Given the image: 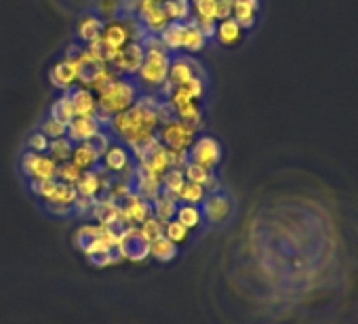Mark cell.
<instances>
[{
  "label": "cell",
  "instance_id": "obj_1",
  "mask_svg": "<svg viewBox=\"0 0 358 324\" xmlns=\"http://www.w3.org/2000/svg\"><path fill=\"white\" fill-rule=\"evenodd\" d=\"M139 43L145 49V57L139 72L135 74V82L139 89H148L145 93H156L169 78L171 53L162 47L158 36L145 34Z\"/></svg>",
  "mask_w": 358,
  "mask_h": 324
},
{
  "label": "cell",
  "instance_id": "obj_2",
  "mask_svg": "<svg viewBox=\"0 0 358 324\" xmlns=\"http://www.w3.org/2000/svg\"><path fill=\"white\" fill-rule=\"evenodd\" d=\"M139 95H141V89L137 87L135 78L118 76L103 93L95 95L97 97V118L106 124L114 114L133 108Z\"/></svg>",
  "mask_w": 358,
  "mask_h": 324
},
{
  "label": "cell",
  "instance_id": "obj_3",
  "mask_svg": "<svg viewBox=\"0 0 358 324\" xmlns=\"http://www.w3.org/2000/svg\"><path fill=\"white\" fill-rule=\"evenodd\" d=\"M201 211H203V221L211 228H217V226H226L230 219H232V213H234V202H232V196L217 188V190H211L207 192L203 205H201Z\"/></svg>",
  "mask_w": 358,
  "mask_h": 324
},
{
  "label": "cell",
  "instance_id": "obj_4",
  "mask_svg": "<svg viewBox=\"0 0 358 324\" xmlns=\"http://www.w3.org/2000/svg\"><path fill=\"white\" fill-rule=\"evenodd\" d=\"M118 240H120V234L112 228H106V226H83L74 236L76 246L85 255H91V253L101 251V249L118 246Z\"/></svg>",
  "mask_w": 358,
  "mask_h": 324
},
{
  "label": "cell",
  "instance_id": "obj_5",
  "mask_svg": "<svg viewBox=\"0 0 358 324\" xmlns=\"http://www.w3.org/2000/svg\"><path fill=\"white\" fill-rule=\"evenodd\" d=\"M156 137L171 152H186V149H190V145L199 137V131H194L192 126H188L179 118H175L171 122L160 124L156 131Z\"/></svg>",
  "mask_w": 358,
  "mask_h": 324
},
{
  "label": "cell",
  "instance_id": "obj_6",
  "mask_svg": "<svg viewBox=\"0 0 358 324\" xmlns=\"http://www.w3.org/2000/svg\"><path fill=\"white\" fill-rule=\"evenodd\" d=\"M222 156L224 147L213 135H199L188 149V162H196L209 171H215L222 165Z\"/></svg>",
  "mask_w": 358,
  "mask_h": 324
},
{
  "label": "cell",
  "instance_id": "obj_7",
  "mask_svg": "<svg viewBox=\"0 0 358 324\" xmlns=\"http://www.w3.org/2000/svg\"><path fill=\"white\" fill-rule=\"evenodd\" d=\"M129 43H133V32L127 22L122 20H112L103 26L101 32V45H103V59L110 66L114 57L118 55L120 49H124Z\"/></svg>",
  "mask_w": 358,
  "mask_h": 324
},
{
  "label": "cell",
  "instance_id": "obj_8",
  "mask_svg": "<svg viewBox=\"0 0 358 324\" xmlns=\"http://www.w3.org/2000/svg\"><path fill=\"white\" fill-rule=\"evenodd\" d=\"M20 167H22V175L32 182V179H57V162L53 158H49L47 154H36L26 149L22 154L20 160Z\"/></svg>",
  "mask_w": 358,
  "mask_h": 324
},
{
  "label": "cell",
  "instance_id": "obj_9",
  "mask_svg": "<svg viewBox=\"0 0 358 324\" xmlns=\"http://www.w3.org/2000/svg\"><path fill=\"white\" fill-rule=\"evenodd\" d=\"M205 78V70L203 66L186 53H177L171 55V66H169V78L166 82L175 89V87H182L186 82H190L192 78Z\"/></svg>",
  "mask_w": 358,
  "mask_h": 324
},
{
  "label": "cell",
  "instance_id": "obj_10",
  "mask_svg": "<svg viewBox=\"0 0 358 324\" xmlns=\"http://www.w3.org/2000/svg\"><path fill=\"white\" fill-rule=\"evenodd\" d=\"M145 57V49L139 40L129 43L124 49L118 51V55L114 57V61L110 64V68L118 74V76H127V78H135V74L139 72L141 64Z\"/></svg>",
  "mask_w": 358,
  "mask_h": 324
},
{
  "label": "cell",
  "instance_id": "obj_11",
  "mask_svg": "<svg viewBox=\"0 0 358 324\" xmlns=\"http://www.w3.org/2000/svg\"><path fill=\"white\" fill-rule=\"evenodd\" d=\"M118 251L122 259H129L133 263H141L150 257V242L143 238V234L137 228H129L120 234Z\"/></svg>",
  "mask_w": 358,
  "mask_h": 324
},
{
  "label": "cell",
  "instance_id": "obj_12",
  "mask_svg": "<svg viewBox=\"0 0 358 324\" xmlns=\"http://www.w3.org/2000/svg\"><path fill=\"white\" fill-rule=\"evenodd\" d=\"M49 80L62 93L70 91L78 84V61H76V55L72 51H68V55L51 68Z\"/></svg>",
  "mask_w": 358,
  "mask_h": 324
},
{
  "label": "cell",
  "instance_id": "obj_13",
  "mask_svg": "<svg viewBox=\"0 0 358 324\" xmlns=\"http://www.w3.org/2000/svg\"><path fill=\"white\" fill-rule=\"evenodd\" d=\"M133 165H135V162H133L131 149L124 143L116 141V139L108 145V149L101 156V167H103V171H108L112 175H122Z\"/></svg>",
  "mask_w": 358,
  "mask_h": 324
},
{
  "label": "cell",
  "instance_id": "obj_14",
  "mask_svg": "<svg viewBox=\"0 0 358 324\" xmlns=\"http://www.w3.org/2000/svg\"><path fill=\"white\" fill-rule=\"evenodd\" d=\"M72 53L76 55V61H78V84L89 89L99 78V74L108 68V64L103 59L93 57L83 45L72 49Z\"/></svg>",
  "mask_w": 358,
  "mask_h": 324
},
{
  "label": "cell",
  "instance_id": "obj_15",
  "mask_svg": "<svg viewBox=\"0 0 358 324\" xmlns=\"http://www.w3.org/2000/svg\"><path fill=\"white\" fill-rule=\"evenodd\" d=\"M101 128H106V124L97 116H74L72 122L68 124L66 137L72 143H83V141H89Z\"/></svg>",
  "mask_w": 358,
  "mask_h": 324
},
{
  "label": "cell",
  "instance_id": "obj_16",
  "mask_svg": "<svg viewBox=\"0 0 358 324\" xmlns=\"http://www.w3.org/2000/svg\"><path fill=\"white\" fill-rule=\"evenodd\" d=\"M120 213L131 221V223H143L145 219L152 217V202H148L145 198L137 196V194H127L124 198L118 200Z\"/></svg>",
  "mask_w": 358,
  "mask_h": 324
},
{
  "label": "cell",
  "instance_id": "obj_17",
  "mask_svg": "<svg viewBox=\"0 0 358 324\" xmlns=\"http://www.w3.org/2000/svg\"><path fill=\"white\" fill-rule=\"evenodd\" d=\"M259 11H262V0H234L232 20L247 32V30L255 28Z\"/></svg>",
  "mask_w": 358,
  "mask_h": 324
},
{
  "label": "cell",
  "instance_id": "obj_18",
  "mask_svg": "<svg viewBox=\"0 0 358 324\" xmlns=\"http://www.w3.org/2000/svg\"><path fill=\"white\" fill-rule=\"evenodd\" d=\"M68 93L76 116H97V97L91 89L76 84Z\"/></svg>",
  "mask_w": 358,
  "mask_h": 324
},
{
  "label": "cell",
  "instance_id": "obj_19",
  "mask_svg": "<svg viewBox=\"0 0 358 324\" xmlns=\"http://www.w3.org/2000/svg\"><path fill=\"white\" fill-rule=\"evenodd\" d=\"M70 162H72V165H76L80 171H91V169H95V167L101 165V154L89 141L74 143Z\"/></svg>",
  "mask_w": 358,
  "mask_h": 324
},
{
  "label": "cell",
  "instance_id": "obj_20",
  "mask_svg": "<svg viewBox=\"0 0 358 324\" xmlns=\"http://www.w3.org/2000/svg\"><path fill=\"white\" fill-rule=\"evenodd\" d=\"M103 26H106L103 20L97 13H87L78 22V26H76V38H78V43L85 47V45H91V43L99 40L101 38V32H103Z\"/></svg>",
  "mask_w": 358,
  "mask_h": 324
},
{
  "label": "cell",
  "instance_id": "obj_21",
  "mask_svg": "<svg viewBox=\"0 0 358 324\" xmlns=\"http://www.w3.org/2000/svg\"><path fill=\"white\" fill-rule=\"evenodd\" d=\"M243 38H245V30H243L232 17L220 20V22H217L213 40H217L222 47H236V45L243 43Z\"/></svg>",
  "mask_w": 358,
  "mask_h": 324
},
{
  "label": "cell",
  "instance_id": "obj_22",
  "mask_svg": "<svg viewBox=\"0 0 358 324\" xmlns=\"http://www.w3.org/2000/svg\"><path fill=\"white\" fill-rule=\"evenodd\" d=\"M209 38L196 28V24L192 20H188L184 24V40H182V53L186 55H196L201 51H205Z\"/></svg>",
  "mask_w": 358,
  "mask_h": 324
},
{
  "label": "cell",
  "instance_id": "obj_23",
  "mask_svg": "<svg viewBox=\"0 0 358 324\" xmlns=\"http://www.w3.org/2000/svg\"><path fill=\"white\" fill-rule=\"evenodd\" d=\"M141 167H145L150 173H154L156 177H162L169 169H171V149H166L162 143H158L150 156L141 162Z\"/></svg>",
  "mask_w": 358,
  "mask_h": 324
},
{
  "label": "cell",
  "instance_id": "obj_24",
  "mask_svg": "<svg viewBox=\"0 0 358 324\" xmlns=\"http://www.w3.org/2000/svg\"><path fill=\"white\" fill-rule=\"evenodd\" d=\"M184 24L186 22H171L160 34V43L162 47L171 53V55H177V53H182V40H184Z\"/></svg>",
  "mask_w": 358,
  "mask_h": 324
},
{
  "label": "cell",
  "instance_id": "obj_25",
  "mask_svg": "<svg viewBox=\"0 0 358 324\" xmlns=\"http://www.w3.org/2000/svg\"><path fill=\"white\" fill-rule=\"evenodd\" d=\"M175 219L182 223V226H186L190 232L192 230H199L205 221H203V211H201V207H196V205H186V202H179L177 205V211H175Z\"/></svg>",
  "mask_w": 358,
  "mask_h": 324
},
{
  "label": "cell",
  "instance_id": "obj_26",
  "mask_svg": "<svg viewBox=\"0 0 358 324\" xmlns=\"http://www.w3.org/2000/svg\"><path fill=\"white\" fill-rule=\"evenodd\" d=\"M150 255L158 263H169V261H173L179 255V246L175 242H171L166 236H160V238L150 242Z\"/></svg>",
  "mask_w": 358,
  "mask_h": 324
},
{
  "label": "cell",
  "instance_id": "obj_27",
  "mask_svg": "<svg viewBox=\"0 0 358 324\" xmlns=\"http://www.w3.org/2000/svg\"><path fill=\"white\" fill-rule=\"evenodd\" d=\"M49 116L55 118V120H59V122L66 124V126L72 122V118H74L76 114H74V108H72V101H70V93H68V91H64V93L51 103Z\"/></svg>",
  "mask_w": 358,
  "mask_h": 324
},
{
  "label": "cell",
  "instance_id": "obj_28",
  "mask_svg": "<svg viewBox=\"0 0 358 324\" xmlns=\"http://www.w3.org/2000/svg\"><path fill=\"white\" fill-rule=\"evenodd\" d=\"M162 9L169 22H188L192 17L190 0H162Z\"/></svg>",
  "mask_w": 358,
  "mask_h": 324
},
{
  "label": "cell",
  "instance_id": "obj_29",
  "mask_svg": "<svg viewBox=\"0 0 358 324\" xmlns=\"http://www.w3.org/2000/svg\"><path fill=\"white\" fill-rule=\"evenodd\" d=\"M177 205H179V200H177V198L166 196V194H160V196L152 202V215H154L158 221L166 223V221L175 219Z\"/></svg>",
  "mask_w": 358,
  "mask_h": 324
},
{
  "label": "cell",
  "instance_id": "obj_30",
  "mask_svg": "<svg viewBox=\"0 0 358 324\" xmlns=\"http://www.w3.org/2000/svg\"><path fill=\"white\" fill-rule=\"evenodd\" d=\"M186 184V175L184 169H169L162 177H160V186H162V194L177 198L179 190L184 188Z\"/></svg>",
  "mask_w": 358,
  "mask_h": 324
},
{
  "label": "cell",
  "instance_id": "obj_31",
  "mask_svg": "<svg viewBox=\"0 0 358 324\" xmlns=\"http://www.w3.org/2000/svg\"><path fill=\"white\" fill-rule=\"evenodd\" d=\"M205 196H207V188H205V186L186 179L184 188L179 190V194H177V200H179V202H186V205H196V207H201L203 200H205Z\"/></svg>",
  "mask_w": 358,
  "mask_h": 324
},
{
  "label": "cell",
  "instance_id": "obj_32",
  "mask_svg": "<svg viewBox=\"0 0 358 324\" xmlns=\"http://www.w3.org/2000/svg\"><path fill=\"white\" fill-rule=\"evenodd\" d=\"M72 149H74V143L68 137H59V139H51L49 149H47V156L53 158L57 165H62V162H68L70 160Z\"/></svg>",
  "mask_w": 358,
  "mask_h": 324
},
{
  "label": "cell",
  "instance_id": "obj_33",
  "mask_svg": "<svg viewBox=\"0 0 358 324\" xmlns=\"http://www.w3.org/2000/svg\"><path fill=\"white\" fill-rule=\"evenodd\" d=\"M89 261L95 265V267H106V265H114L122 259L118 246H110V249H101V251H95L91 255H87Z\"/></svg>",
  "mask_w": 358,
  "mask_h": 324
},
{
  "label": "cell",
  "instance_id": "obj_34",
  "mask_svg": "<svg viewBox=\"0 0 358 324\" xmlns=\"http://www.w3.org/2000/svg\"><path fill=\"white\" fill-rule=\"evenodd\" d=\"M164 236H166L171 242H175V244L179 246V244L188 242V238H190V230H188L186 226L179 223L177 219H171V221H166V223H164Z\"/></svg>",
  "mask_w": 358,
  "mask_h": 324
},
{
  "label": "cell",
  "instance_id": "obj_35",
  "mask_svg": "<svg viewBox=\"0 0 358 324\" xmlns=\"http://www.w3.org/2000/svg\"><path fill=\"white\" fill-rule=\"evenodd\" d=\"M49 143H51V139H49L41 128H36V131H32V133L28 135V139H26V149L36 152V154H47Z\"/></svg>",
  "mask_w": 358,
  "mask_h": 324
},
{
  "label": "cell",
  "instance_id": "obj_36",
  "mask_svg": "<svg viewBox=\"0 0 358 324\" xmlns=\"http://www.w3.org/2000/svg\"><path fill=\"white\" fill-rule=\"evenodd\" d=\"M80 175H83V171L76 165H72L70 160L68 162H62V165H57V179L64 182V184L76 186L78 179H80Z\"/></svg>",
  "mask_w": 358,
  "mask_h": 324
},
{
  "label": "cell",
  "instance_id": "obj_37",
  "mask_svg": "<svg viewBox=\"0 0 358 324\" xmlns=\"http://www.w3.org/2000/svg\"><path fill=\"white\" fill-rule=\"evenodd\" d=\"M139 232L143 234V238H145L148 242H152V240H156V238L164 236V223H162V221H158V219L152 215L150 219H145V221L141 223Z\"/></svg>",
  "mask_w": 358,
  "mask_h": 324
},
{
  "label": "cell",
  "instance_id": "obj_38",
  "mask_svg": "<svg viewBox=\"0 0 358 324\" xmlns=\"http://www.w3.org/2000/svg\"><path fill=\"white\" fill-rule=\"evenodd\" d=\"M190 3H192V15L217 20V0H190Z\"/></svg>",
  "mask_w": 358,
  "mask_h": 324
},
{
  "label": "cell",
  "instance_id": "obj_39",
  "mask_svg": "<svg viewBox=\"0 0 358 324\" xmlns=\"http://www.w3.org/2000/svg\"><path fill=\"white\" fill-rule=\"evenodd\" d=\"M49 139H59V137H66V131H68V126L66 124H62L59 120H55V118H51V116H47L43 122H41V126H38Z\"/></svg>",
  "mask_w": 358,
  "mask_h": 324
},
{
  "label": "cell",
  "instance_id": "obj_40",
  "mask_svg": "<svg viewBox=\"0 0 358 324\" xmlns=\"http://www.w3.org/2000/svg\"><path fill=\"white\" fill-rule=\"evenodd\" d=\"M118 13H120V0H101L99 7H97V15L101 20H108V22L116 20Z\"/></svg>",
  "mask_w": 358,
  "mask_h": 324
},
{
  "label": "cell",
  "instance_id": "obj_41",
  "mask_svg": "<svg viewBox=\"0 0 358 324\" xmlns=\"http://www.w3.org/2000/svg\"><path fill=\"white\" fill-rule=\"evenodd\" d=\"M194 24H196V28L209 38V40H213V36H215V28H217V20H213V17H199V15H192L190 17Z\"/></svg>",
  "mask_w": 358,
  "mask_h": 324
},
{
  "label": "cell",
  "instance_id": "obj_42",
  "mask_svg": "<svg viewBox=\"0 0 358 324\" xmlns=\"http://www.w3.org/2000/svg\"><path fill=\"white\" fill-rule=\"evenodd\" d=\"M158 3H162V0H158Z\"/></svg>",
  "mask_w": 358,
  "mask_h": 324
}]
</instances>
